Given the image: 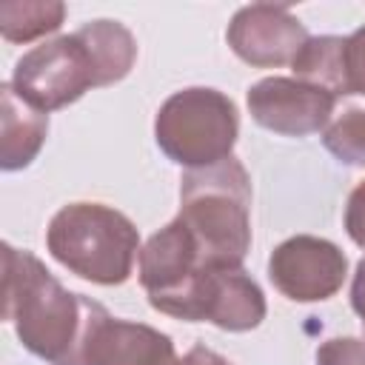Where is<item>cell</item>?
<instances>
[{
	"instance_id": "obj_1",
	"label": "cell",
	"mask_w": 365,
	"mask_h": 365,
	"mask_svg": "<svg viewBox=\"0 0 365 365\" xmlns=\"http://www.w3.org/2000/svg\"><path fill=\"white\" fill-rule=\"evenodd\" d=\"M137 60L134 34L117 20H91L29 48L11 74V88L48 114L77 103L88 88L120 83Z\"/></svg>"
},
{
	"instance_id": "obj_2",
	"label": "cell",
	"mask_w": 365,
	"mask_h": 365,
	"mask_svg": "<svg viewBox=\"0 0 365 365\" xmlns=\"http://www.w3.org/2000/svg\"><path fill=\"white\" fill-rule=\"evenodd\" d=\"M103 305L68 291L31 254L3 242V319L23 348L48 365H80L86 334Z\"/></svg>"
},
{
	"instance_id": "obj_3",
	"label": "cell",
	"mask_w": 365,
	"mask_h": 365,
	"mask_svg": "<svg viewBox=\"0 0 365 365\" xmlns=\"http://www.w3.org/2000/svg\"><path fill=\"white\" fill-rule=\"evenodd\" d=\"M205 268H242L251 248V177L237 157L185 171L180 214Z\"/></svg>"
},
{
	"instance_id": "obj_4",
	"label": "cell",
	"mask_w": 365,
	"mask_h": 365,
	"mask_svg": "<svg viewBox=\"0 0 365 365\" xmlns=\"http://www.w3.org/2000/svg\"><path fill=\"white\" fill-rule=\"evenodd\" d=\"M48 254L71 274L97 285H123L140 257L134 222L103 202H68L46 228Z\"/></svg>"
},
{
	"instance_id": "obj_5",
	"label": "cell",
	"mask_w": 365,
	"mask_h": 365,
	"mask_svg": "<svg viewBox=\"0 0 365 365\" xmlns=\"http://www.w3.org/2000/svg\"><path fill=\"white\" fill-rule=\"evenodd\" d=\"M237 134L240 114L234 100L205 86L174 91L154 117V140L160 151L185 171L228 160Z\"/></svg>"
},
{
	"instance_id": "obj_6",
	"label": "cell",
	"mask_w": 365,
	"mask_h": 365,
	"mask_svg": "<svg viewBox=\"0 0 365 365\" xmlns=\"http://www.w3.org/2000/svg\"><path fill=\"white\" fill-rule=\"evenodd\" d=\"M265 294L242 268H202L160 314L185 322H211L222 331H251L265 319Z\"/></svg>"
},
{
	"instance_id": "obj_7",
	"label": "cell",
	"mask_w": 365,
	"mask_h": 365,
	"mask_svg": "<svg viewBox=\"0 0 365 365\" xmlns=\"http://www.w3.org/2000/svg\"><path fill=\"white\" fill-rule=\"evenodd\" d=\"M348 277V257L331 240L297 234L282 240L268 257V279L294 302H322Z\"/></svg>"
},
{
	"instance_id": "obj_8",
	"label": "cell",
	"mask_w": 365,
	"mask_h": 365,
	"mask_svg": "<svg viewBox=\"0 0 365 365\" xmlns=\"http://www.w3.org/2000/svg\"><path fill=\"white\" fill-rule=\"evenodd\" d=\"M245 103L257 125L285 137L325 131L336 108V97L328 88L297 77H265L248 88Z\"/></svg>"
},
{
	"instance_id": "obj_9",
	"label": "cell",
	"mask_w": 365,
	"mask_h": 365,
	"mask_svg": "<svg viewBox=\"0 0 365 365\" xmlns=\"http://www.w3.org/2000/svg\"><path fill=\"white\" fill-rule=\"evenodd\" d=\"M225 40L242 63L254 68H277L291 66L311 34L285 6L251 3L237 9Z\"/></svg>"
},
{
	"instance_id": "obj_10",
	"label": "cell",
	"mask_w": 365,
	"mask_h": 365,
	"mask_svg": "<svg viewBox=\"0 0 365 365\" xmlns=\"http://www.w3.org/2000/svg\"><path fill=\"white\" fill-rule=\"evenodd\" d=\"M168 334L131 319H117L106 308L97 311L80 354V365H177Z\"/></svg>"
},
{
	"instance_id": "obj_11",
	"label": "cell",
	"mask_w": 365,
	"mask_h": 365,
	"mask_svg": "<svg viewBox=\"0 0 365 365\" xmlns=\"http://www.w3.org/2000/svg\"><path fill=\"white\" fill-rule=\"evenodd\" d=\"M202 268L205 265L200 259L197 242L177 217L151 234L140 248V285L148 294L154 311L174 299Z\"/></svg>"
},
{
	"instance_id": "obj_12",
	"label": "cell",
	"mask_w": 365,
	"mask_h": 365,
	"mask_svg": "<svg viewBox=\"0 0 365 365\" xmlns=\"http://www.w3.org/2000/svg\"><path fill=\"white\" fill-rule=\"evenodd\" d=\"M48 134V114L29 106L11 83L0 86V168L20 171L43 148Z\"/></svg>"
},
{
	"instance_id": "obj_13",
	"label": "cell",
	"mask_w": 365,
	"mask_h": 365,
	"mask_svg": "<svg viewBox=\"0 0 365 365\" xmlns=\"http://www.w3.org/2000/svg\"><path fill=\"white\" fill-rule=\"evenodd\" d=\"M66 6L57 0H11L0 6V34L6 43H31L63 26Z\"/></svg>"
},
{
	"instance_id": "obj_14",
	"label": "cell",
	"mask_w": 365,
	"mask_h": 365,
	"mask_svg": "<svg viewBox=\"0 0 365 365\" xmlns=\"http://www.w3.org/2000/svg\"><path fill=\"white\" fill-rule=\"evenodd\" d=\"M342 43H345V37H334V34L311 37L302 46V51L297 54V60L291 63L294 77L305 80L311 86L328 88L334 97H345V88H342Z\"/></svg>"
},
{
	"instance_id": "obj_15",
	"label": "cell",
	"mask_w": 365,
	"mask_h": 365,
	"mask_svg": "<svg viewBox=\"0 0 365 365\" xmlns=\"http://www.w3.org/2000/svg\"><path fill=\"white\" fill-rule=\"evenodd\" d=\"M322 145L345 165L365 168V108H348L322 131Z\"/></svg>"
},
{
	"instance_id": "obj_16",
	"label": "cell",
	"mask_w": 365,
	"mask_h": 365,
	"mask_svg": "<svg viewBox=\"0 0 365 365\" xmlns=\"http://www.w3.org/2000/svg\"><path fill=\"white\" fill-rule=\"evenodd\" d=\"M342 88L365 97V26L351 31L342 43Z\"/></svg>"
},
{
	"instance_id": "obj_17",
	"label": "cell",
	"mask_w": 365,
	"mask_h": 365,
	"mask_svg": "<svg viewBox=\"0 0 365 365\" xmlns=\"http://www.w3.org/2000/svg\"><path fill=\"white\" fill-rule=\"evenodd\" d=\"M317 365H365V339L334 336L317 348Z\"/></svg>"
},
{
	"instance_id": "obj_18",
	"label": "cell",
	"mask_w": 365,
	"mask_h": 365,
	"mask_svg": "<svg viewBox=\"0 0 365 365\" xmlns=\"http://www.w3.org/2000/svg\"><path fill=\"white\" fill-rule=\"evenodd\" d=\"M345 231L348 237L365 248V180L348 194V205H345Z\"/></svg>"
},
{
	"instance_id": "obj_19",
	"label": "cell",
	"mask_w": 365,
	"mask_h": 365,
	"mask_svg": "<svg viewBox=\"0 0 365 365\" xmlns=\"http://www.w3.org/2000/svg\"><path fill=\"white\" fill-rule=\"evenodd\" d=\"M177 365H234V362H231L228 356H222V354L205 348V345H191V348L177 359Z\"/></svg>"
},
{
	"instance_id": "obj_20",
	"label": "cell",
	"mask_w": 365,
	"mask_h": 365,
	"mask_svg": "<svg viewBox=\"0 0 365 365\" xmlns=\"http://www.w3.org/2000/svg\"><path fill=\"white\" fill-rule=\"evenodd\" d=\"M351 308L356 311V317L365 325V257L356 262L354 271V282H351Z\"/></svg>"
}]
</instances>
